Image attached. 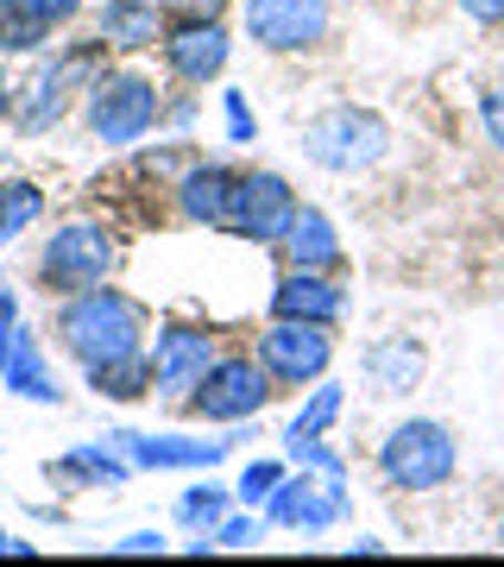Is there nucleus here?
<instances>
[{
	"label": "nucleus",
	"instance_id": "4be33fe9",
	"mask_svg": "<svg viewBox=\"0 0 504 567\" xmlns=\"http://www.w3.org/2000/svg\"><path fill=\"white\" fill-rule=\"evenodd\" d=\"M51 473H58V480H95V486H121V480H126V454H121L114 442H107V447H76V454H63Z\"/></svg>",
	"mask_w": 504,
	"mask_h": 567
},
{
	"label": "nucleus",
	"instance_id": "393cba45",
	"mask_svg": "<svg viewBox=\"0 0 504 567\" xmlns=\"http://www.w3.org/2000/svg\"><path fill=\"white\" fill-rule=\"evenodd\" d=\"M177 517L189 529H215L227 517V486H208V480H202V486H189V492H183V505H177Z\"/></svg>",
	"mask_w": 504,
	"mask_h": 567
},
{
	"label": "nucleus",
	"instance_id": "ea45409f",
	"mask_svg": "<svg viewBox=\"0 0 504 567\" xmlns=\"http://www.w3.org/2000/svg\"><path fill=\"white\" fill-rule=\"evenodd\" d=\"M0 7H7V0H0Z\"/></svg>",
	"mask_w": 504,
	"mask_h": 567
},
{
	"label": "nucleus",
	"instance_id": "412c9836",
	"mask_svg": "<svg viewBox=\"0 0 504 567\" xmlns=\"http://www.w3.org/2000/svg\"><path fill=\"white\" fill-rule=\"evenodd\" d=\"M89 385L101 398H152V360H145V347L140 353H121V360L89 365Z\"/></svg>",
	"mask_w": 504,
	"mask_h": 567
},
{
	"label": "nucleus",
	"instance_id": "6ab92c4d",
	"mask_svg": "<svg viewBox=\"0 0 504 567\" xmlns=\"http://www.w3.org/2000/svg\"><path fill=\"white\" fill-rule=\"evenodd\" d=\"M416 379H423V347L416 341H379L366 353V385L384 391V398L416 391Z\"/></svg>",
	"mask_w": 504,
	"mask_h": 567
},
{
	"label": "nucleus",
	"instance_id": "c9c22d12",
	"mask_svg": "<svg viewBox=\"0 0 504 567\" xmlns=\"http://www.w3.org/2000/svg\"><path fill=\"white\" fill-rule=\"evenodd\" d=\"M461 13H466V20H480V25H498L504 20V0H461Z\"/></svg>",
	"mask_w": 504,
	"mask_h": 567
},
{
	"label": "nucleus",
	"instance_id": "20e7f679",
	"mask_svg": "<svg viewBox=\"0 0 504 567\" xmlns=\"http://www.w3.org/2000/svg\"><path fill=\"white\" fill-rule=\"evenodd\" d=\"M265 398H271V372L253 360H215L202 372V385L189 391V404L208 416V423H246L259 416Z\"/></svg>",
	"mask_w": 504,
	"mask_h": 567
},
{
	"label": "nucleus",
	"instance_id": "4468645a",
	"mask_svg": "<svg viewBox=\"0 0 504 567\" xmlns=\"http://www.w3.org/2000/svg\"><path fill=\"white\" fill-rule=\"evenodd\" d=\"M271 309H278L284 322H322V328H328V322L347 309V297L322 278V271H290V278L278 284Z\"/></svg>",
	"mask_w": 504,
	"mask_h": 567
},
{
	"label": "nucleus",
	"instance_id": "b1692460",
	"mask_svg": "<svg viewBox=\"0 0 504 567\" xmlns=\"http://www.w3.org/2000/svg\"><path fill=\"white\" fill-rule=\"evenodd\" d=\"M44 32H51V25H44L39 13H25L20 0H7V7H0V51H39Z\"/></svg>",
	"mask_w": 504,
	"mask_h": 567
},
{
	"label": "nucleus",
	"instance_id": "dca6fc26",
	"mask_svg": "<svg viewBox=\"0 0 504 567\" xmlns=\"http://www.w3.org/2000/svg\"><path fill=\"white\" fill-rule=\"evenodd\" d=\"M278 246L290 252V271H335L341 265V240H335L328 215H316V208H297V221L284 227Z\"/></svg>",
	"mask_w": 504,
	"mask_h": 567
},
{
	"label": "nucleus",
	"instance_id": "aec40b11",
	"mask_svg": "<svg viewBox=\"0 0 504 567\" xmlns=\"http://www.w3.org/2000/svg\"><path fill=\"white\" fill-rule=\"evenodd\" d=\"M101 39L121 44V51H140V44L164 39L158 7H152V0H107V7H101Z\"/></svg>",
	"mask_w": 504,
	"mask_h": 567
},
{
	"label": "nucleus",
	"instance_id": "f3484780",
	"mask_svg": "<svg viewBox=\"0 0 504 567\" xmlns=\"http://www.w3.org/2000/svg\"><path fill=\"white\" fill-rule=\"evenodd\" d=\"M89 70H95V51H70V58H63L58 70H44L39 89H32V107L20 114L25 133H44V126L58 121V114H63V95H70V82L89 76Z\"/></svg>",
	"mask_w": 504,
	"mask_h": 567
},
{
	"label": "nucleus",
	"instance_id": "2eb2a0df",
	"mask_svg": "<svg viewBox=\"0 0 504 567\" xmlns=\"http://www.w3.org/2000/svg\"><path fill=\"white\" fill-rule=\"evenodd\" d=\"M234 189H240V171H227V164H196V171L183 177V215L202 221V227H227Z\"/></svg>",
	"mask_w": 504,
	"mask_h": 567
},
{
	"label": "nucleus",
	"instance_id": "7ed1b4c3",
	"mask_svg": "<svg viewBox=\"0 0 504 567\" xmlns=\"http://www.w3.org/2000/svg\"><path fill=\"white\" fill-rule=\"evenodd\" d=\"M384 145H391V133L366 107H328L302 133V152L322 164V171H366V164L384 158Z\"/></svg>",
	"mask_w": 504,
	"mask_h": 567
},
{
	"label": "nucleus",
	"instance_id": "f03ea898",
	"mask_svg": "<svg viewBox=\"0 0 504 567\" xmlns=\"http://www.w3.org/2000/svg\"><path fill=\"white\" fill-rule=\"evenodd\" d=\"M379 466L398 492H435L454 480V435L442 423H403L384 435Z\"/></svg>",
	"mask_w": 504,
	"mask_h": 567
},
{
	"label": "nucleus",
	"instance_id": "f8f14e48",
	"mask_svg": "<svg viewBox=\"0 0 504 567\" xmlns=\"http://www.w3.org/2000/svg\"><path fill=\"white\" fill-rule=\"evenodd\" d=\"M107 442L121 447L133 466H215L234 442H189V435H133V429H114Z\"/></svg>",
	"mask_w": 504,
	"mask_h": 567
},
{
	"label": "nucleus",
	"instance_id": "c756f323",
	"mask_svg": "<svg viewBox=\"0 0 504 567\" xmlns=\"http://www.w3.org/2000/svg\"><path fill=\"white\" fill-rule=\"evenodd\" d=\"M13 334H20V303H13V290H7V278H0V372H7Z\"/></svg>",
	"mask_w": 504,
	"mask_h": 567
},
{
	"label": "nucleus",
	"instance_id": "7c9ffc66",
	"mask_svg": "<svg viewBox=\"0 0 504 567\" xmlns=\"http://www.w3.org/2000/svg\"><path fill=\"white\" fill-rule=\"evenodd\" d=\"M253 133H259V121L246 114L240 89H227V140H234V145H253Z\"/></svg>",
	"mask_w": 504,
	"mask_h": 567
},
{
	"label": "nucleus",
	"instance_id": "9d476101",
	"mask_svg": "<svg viewBox=\"0 0 504 567\" xmlns=\"http://www.w3.org/2000/svg\"><path fill=\"white\" fill-rule=\"evenodd\" d=\"M246 32L265 51H309L328 32V0H246Z\"/></svg>",
	"mask_w": 504,
	"mask_h": 567
},
{
	"label": "nucleus",
	"instance_id": "ddd939ff",
	"mask_svg": "<svg viewBox=\"0 0 504 567\" xmlns=\"http://www.w3.org/2000/svg\"><path fill=\"white\" fill-rule=\"evenodd\" d=\"M164 58H171V70L183 82H208V76H222V63H227V32L215 20H183L164 39Z\"/></svg>",
	"mask_w": 504,
	"mask_h": 567
},
{
	"label": "nucleus",
	"instance_id": "58836bf2",
	"mask_svg": "<svg viewBox=\"0 0 504 567\" xmlns=\"http://www.w3.org/2000/svg\"><path fill=\"white\" fill-rule=\"evenodd\" d=\"M498 543H504V529H498Z\"/></svg>",
	"mask_w": 504,
	"mask_h": 567
},
{
	"label": "nucleus",
	"instance_id": "a878e982",
	"mask_svg": "<svg viewBox=\"0 0 504 567\" xmlns=\"http://www.w3.org/2000/svg\"><path fill=\"white\" fill-rule=\"evenodd\" d=\"M335 416H341V385H322L316 398H309V404L297 410V423H290V435H322V429L335 423ZM290 435H284V442H290Z\"/></svg>",
	"mask_w": 504,
	"mask_h": 567
},
{
	"label": "nucleus",
	"instance_id": "39448f33",
	"mask_svg": "<svg viewBox=\"0 0 504 567\" xmlns=\"http://www.w3.org/2000/svg\"><path fill=\"white\" fill-rule=\"evenodd\" d=\"M152 121H158V89L145 76L101 82L95 102H89V133H95L101 145H133Z\"/></svg>",
	"mask_w": 504,
	"mask_h": 567
},
{
	"label": "nucleus",
	"instance_id": "c85d7f7f",
	"mask_svg": "<svg viewBox=\"0 0 504 567\" xmlns=\"http://www.w3.org/2000/svg\"><path fill=\"white\" fill-rule=\"evenodd\" d=\"M259 536H265L259 517H222V524H215V548H253Z\"/></svg>",
	"mask_w": 504,
	"mask_h": 567
},
{
	"label": "nucleus",
	"instance_id": "72a5a7b5",
	"mask_svg": "<svg viewBox=\"0 0 504 567\" xmlns=\"http://www.w3.org/2000/svg\"><path fill=\"white\" fill-rule=\"evenodd\" d=\"M164 7H171L177 20H215V13H222L227 0H164Z\"/></svg>",
	"mask_w": 504,
	"mask_h": 567
},
{
	"label": "nucleus",
	"instance_id": "1a4fd4ad",
	"mask_svg": "<svg viewBox=\"0 0 504 567\" xmlns=\"http://www.w3.org/2000/svg\"><path fill=\"white\" fill-rule=\"evenodd\" d=\"M265 517L284 529H328L347 517V480H309V466H302V480L284 473L278 492L265 498Z\"/></svg>",
	"mask_w": 504,
	"mask_h": 567
},
{
	"label": "nucleus",
	"instance_id": "a211bd4d",
	"mask_svg": "<svg viewBox=\"0 0 504 567\" xmlns=\"http://www.w3.org/2000/svg\"><path fill=\"white\" fill-rule=\"evenodd\" d=\"M0 385L20 391V398H32V404H58L63 391L58 379H51V365H44V347L32 341V334H13V353H7V372H0Z\"/></svg>",
	"mask_w": 504,
	"mask_h": 567
},
{
	"label": "nucleus",
	"instance_id": "f257e3e1",
	"mask_svg": "<svg viewBox=\"0 0 504 567\" xmlns=\"http://www.w3.org/2000/svg\"><path fill=\"white\" fill-rule=\"evenodd\" d=\"M58 334L63 347L76 353L82 365H101V360H121V353H140V334H145V316L133 297L121 290H76L58 316Z\"/></svg>",
	"mask_w": 504,
	"mask_h": 567
},
{
	"label": "nucleus",
	"instance_id": "0eeeda50",
	"mask_svg": "<svg viewBox=\"0 0 504 567\" xmlns=\"http://www.w3.org/2000/svg\"><path fill=\"white\" fill-rule=\"evenodd\" d=\"M107 265H114V240L101 234V227L76 221L63 227V234H51V246H44V284H58V290H89V284L107 278Z\"/></svg>",
	"mask_w": 504,
	"mask_h": 567
},
{
	"label": "nucleus",
	"instance_id": "bb28decb",
	"mask_svg": "<svg viewBox=\"0 0 504 567\" xmlns=\"http://www.w3.org/2000/svg\"><path fill=\"white\" fill-rule=\"evenodd\" d=\"M290 454H297L309 473H322V480H347V461L335 447H322V435H290Z\"/></svg>",
	"mask_w": 504,
	"mask_h": 567
},
{
	"label": "nucleus",
	"instance_id": "9b49d317",
	"mask_svg": "<svg viewBox=\"0 0 504 567\" xmlns=\"http://www.w3.org/2000/svg\"><path fill=\"white\" fill-rule=\"evenodd\" d=\"M208 365H215V360H208V334H202V328L171 322L158 341H152V391L177 404V398H189V391L202 385V372H208Z\"/></svg>",
	"mask_w": 504,
	"mask_h": 567
},
{
	"label": "nucleus",
	"instance_id": "2f4dec72",
	"mask_svg": "<svg viewBox=\"0 0 504 567\" xmlns=\"http://www.w3.org/2000/svg\"><path fill=\"white\" fill-rule=\"evenodd\" d=\"M480 121H485V133H492V145L504 152V89H492L480 102Z\"/></svg>",
	"mask_w": 504,
	"mask_h": 567
},
{
	"label": "nucleus",
	"instance_id": "423d86ee",
	"mask_svg": "<svg viewBox=\"0 0 504 567\" xmlns=\"http://www.w3.org/2000/svg\"><path fill=\"white\" fill-rule=\"evenodd\" d=\"M290 221H297V196H290V183L271 177V171H253V177H240V189H234V215H227V234L278 246Z\"/></svg>",
	"mask_w": 504,
	"mask_h": 567
},
{
	"label": "nucleus",
	"instance_id": "e433bc0d",
	"mask_svg": "<svg viewBox=\"0 0 504 567\" xmlns=\"http://www.w3.org/2000/svg\"><path fill=\"white\" fill-rule=\"evenodd\" d=\"M0 555H32V548H25V543H13V536L0 529Z\"/></svg>",
	"mask_w": 504,
	"mask_h": 567
},
{
	"label": "nucleus",
	"instance_id": "cd10ccee",
	"mask_svg": "<svg viewBox=\"0 0 504 567\" xmlns=\"http://www.w3.org/2000/svg\"><path fill=\"white\" fill-rule=\"evenodd\" d=\"M278 480H284V466H278V461H253V466L240 473L234 498H240V505H265V498L278 492Z\"/></svg>",
	"mask_w": 504,
	"mask_h": 567
},
{
	"label": "nucleus",
	"instance_id": "4c0bfd02",
	"mask_svg": "<svg viewBox=\"0 0 504 567\" xmlns=\"http://www.w3.org/2000/svg\"><path fill=\"white\" fill-rule=\"evenodd\" d=\"M0 114H7V76H0Z\"/></svg>",
	"mask_w": 504,
	"mask_h": 567
},
{
	"label": "nucleus",
	"instance_id": "473e14b6",
	"mask_svg": "<svg viewBox=\"0 0 504 567\" xmlns=\"http://www.w3.org/2000/svg\"><path fill=\"white\" fill-rule=\"evenodd\" d=\"M25 13H39L44 25H58V20H70V13H76L82 0H20Z\"/></svg>",
	"mask_w": 504,
	"mask_h": 567
},
{
	"label": "nucleus",
	"instance_id": "f704fd0d",
	"mask_svg": "<svg viewBox=\"0 0 504 567\" xmlns=\"http://www.w3.org/2000/svg\"><path fill=\"white\" fill-rule=\"evenodd\" d=\"M158 548H164L158 529H133L126 543H114V555H158Z\"/></svg>",
	"mask_w": 504,
	"mask_h": 567
},
{
	"label": "nucleus",
	"instance_id": "6e6552de",
	"mask_svg": "<svg viewBox=\"0 0 504 567\" xmlns=\"http://www.w3.org/2000/svg\"><path fill=\"white\" fill-rule=\"evenodd\" d=\"M328 360H335V341H328L322 322H284L259 341V365L271 372V379H284V385H302V379H322Z\"/></svg>",
	"mask_w": 504,
	"mask_h": 567
},
{
	"label": "nucleus",
	"instance_id": "5701e85b",
	"mask_svg": "<svg viewBox=\"0 0 504 567\" xmlns=\"http://www.w3.org/2000/svg\"><path fill=\"white\" fill-rule=\"evenodd\" d=\"M44 215V196L32 183H0V246L13 240L20 227H32Z\"/></svg>",
	"mask_w": 504,
	"mask_h": 567
}]
</instances>
